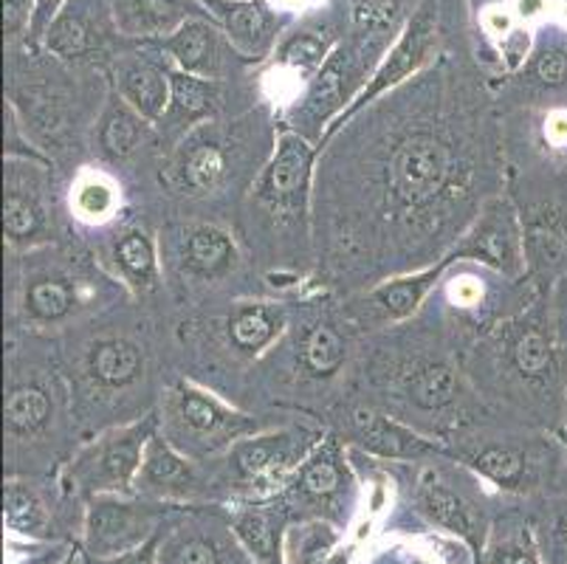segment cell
Segmentation results:
<instances>
[{
    "label": "cell",
    "mask_w": 567,
    "mask_h": 564,
    "mask_svg": "<svg viewBox=\"0 0 567 564\" xmlns=\"http://www.w3.org/2000/svg\"><path fill=\"white\" fill-rule=\"evenodd\" d=\"M182 257L189 274L213 279L235 266L237 248L229 232L215 224H198L184 232Z\"/></svg>",
    "instance_id": "484cf974"
},
{
    "label": "cell",
    "mask_w": 567,
    "mask_h": 564,
    "mask_svg": "<svg viewBox=\"0 0 567 564\" xmlns=\"http://www.w3.org/2000/svg\"><path fill=\"white\" fill-rule=\"evenodd\" d=\"M503 350L508 367L523 384L554 390L565 376L559 345L543 322H519L505 330Z\"/></svg>",
    "instance_id": "2e32d148"
},
{
    "label": "cell",
    "mask_w": 567,
    "mask_h": 564,
    "mask_svg": "<svg viewBox=\"0 0 567 564\" xmlns=\"http://www.w3.org/2000/svg\"><path fill=\"white\" fill-rule=\"evenodd\" d=\"M3 229L12 246H32L49 232V215L43 206V178L34 173L29 158L7 162V198H3Z\"/></svg>",
    "instance_id": "5bb4252c"
},
{
    "label": "cell",
    "mask_w": 567,
    "mask_h": 564,
    "mask_svg": "<svg viewBox=\"0 0 567 564\" xmlns=\"http://www.w3.org/2000/svg\"><path fill=\"white\" fill-rule=\"evenodd\" d=\"M548 139L554 144L567 142V113H554V116L548 119Z\"/></svg>",
    "instance_id": "c3c4849f"
},
{
    "label": "cell",
    "mask_w": 567,
    "mask_h": 564,
    "mask_svg": "<svg viewBox=\"0 0 567 564\" xmlns=\"http://www.w3.org/2000/svg\"><path fill=\"white\" fill-rule=\"evenodd\" d=\"M450 266V257H443L441 263L424 268V271L401 274V277L379 283V286L364 297V305H368L370 314H373L375 319H381V322H404L412 314H417V308L426 302L432 288L441 283L443 271Z\"/></svg>",
    "instance_id": "ffe728a7"
},
{
    "label": "cell",
    "mask_w": 567,
    "mask_h": 564,
    "mask_svg": "<svg viewBox=\"0 0 567 564\" xmlns=\"http://www.w3.org/2000/svg\"><path fill=\"white\" fill-rule=\"evenodd\" d=\"M401 0H353L355 20L364 25H390L393 12H399Z\"/></svg>",
    "instance_id": "b9f144b4"
},
{
    "label": "cell",
    "mask_w": 567,
    "mask_h": 564,
    "mask_svg": "<svg viewBox=\"0 0 567 564\" xmlns=\"http://www.w3.org/2000/svg\"><path fill=\"white\" fill-rule=\"evenodd\" d=\"M144 49H153L158 54H164V60L173 69L215 82L226 80L231 62H244L235 54V49L226 40L224 29L213 20V14L187 20L182 29H175L167 38L144 43Z\"/></svg>",
    "instance_id": "8fae6325"
},
{
    "label": "cell",
    "mask_w": 567,
    "mask_h": 564,
    "mask_svg": "<svg viewBox=\"0 0 567 564\" xmlns=\"http://www.w3.org/2000/svg\"><path fill=\"white\" fill-rule=\"evenodd\" d=\"M3 520H7L9 531L20 536H29V540H43L49 536V511H45L43 500L34 494L29 485L23 483H7L3 491Z\"/></svg>",
    "instance_id": "d590c367"
},
{
    "label": "cell",
    "mask_w": 567,
    "mask_h": 564,
    "mask_svg": "<svg viewBox=\"0 0 567 564\" xmlns=\"http://www.w3.org/2000/svg\"><path fill=\"white\" fill-rule=\"evenodd\" d=\"M455 181V153L441 136L415 131L401 139L386 162L390 198L404 212L430 209Z\"/></svg>",
    "instance_id": "277c9868"
},
{
    "label": "cell",
    "mask_w": 567,
    "mask_h": 564,
    "mask_svg": "<svg viewBox=\"0 0 567 564\" xmlns=\"http://www.w3.org/2000/svg\"><path fill=\"white\" fill-rule=\"evenodd\" d=\"M353 438L364 452L384 460H417L441 452L437 443L417 434L412 427L373 410L353 412Z\"/></svg>",
    "instance_id": "d6986e66"
},
{
    "label": "cell",
    "mask_w": 567,
    "mask_h": 564,
    "mask_svg": "<svg viewBox=\"0 0 567 564\" xmlns=\"http://www.w3.org/2000/svg\"><path fill=\"white\" fill-rule=\"evenodd\" d=\"M224 105L220 82L187 74L169 65V107L158 122V131L167 139H184L187 131L213 119Z\"/></svg>",
    "instance_id": "ac0fdd59"
},
{
    "label": "cell",
    "mask_w": 567,
    "mask_h": 564,
    "mask_svg": "<svg viewBox=\"0 0 567 564\" xmlns=\"http://www.w3.org/2000/svg\"><path fill=\"white\" fill-rule=\"evenodd\" d=\"M34 9L38 0H3V34L7 43L29 40V31L34 23Z\"/></svg>",
    "instance_id": "60d3db41"
},
{
    "label": "cell",
    "mask_w": 567,
    "mask_h": 564,
    "mask_svg": "<svg viewBox=\"0 0 567 564\" xmlns=\"http://www.w3.org/2000/svg\"><path fill=\"white\" fill-rule=\"evenodd\" d=\"M113 91L142 119L158 124L169 107V62L151 54H131L116 62Z\"/></svg>",
    "instance_id": "e0dca14e"
},
{
    "label": "cell",
    "mask_w": 567,
    "mask_h": 564,
    "mask_svg": "<svg viewBox=\"0 0 567 564\" xmlns=\"http://www.w3.org/2000/svg\"><path fill=\"white\" fill-rule=\"evenodd\" d=\"M204 7L224 29L235 54L251 65L271 60L293 23V14L271 0H204Z\"/></svg>",
    "instance_id": "ba28073f"
},
{
    "label": "cell",
    "mask_w": 567,
    "mask_h": 564,
    "mask_svg": "<svg viewBox=\"0 0 567 564\" xmlns=\"http://www.w3.org/2000/svg\"><path fill=\"white\" fill-rule=\"evenodd\" d=\"M85 370L94 384L105 387V390H122V387L138 381L144 370V353L136 341L111 336V339H100L87 350Z\"/></svg>",
    "instance_id": "cb8c5ba5"
},
{
    "label": "cell",
    "mask_w": 567,
    "mask_h": 564,
    "mask_svg": "<svg viewBox=\"0 0 567 564\" xmlns=\"http://www.w3.org/2000/svg\"><path fill=\"white\" fill-rule=\"evenodd\" d=\"M169 434L187 441L200 452L231 449L240 438L255 434L257 427L249 416L231 410L218 396L206 392L193 381H178L169 392Z\"/></svg>",
    "instance_id": "5b68a950"
},
{
    "label": "cell",
    "mask_w": 567,
    "mask_h": 564,
    "mask_svg": "<svg viewBox=\"0 0 567 564\" xmlns=\"http://www.w3.org/2000/svg\"><path fill=\"white\" fill-rule=\"evenodd\" d=\"M80 305V294H76V283L60 274H45V277L25 283L23 291V310L25 317L40 325L63 322L71 317V310Z\"/></svg>",
    "instance_id": "f546056e"
},
{
    "label": "cell",
    "mask_w": 567,
    "mask_h": 564,
    "mask_svg": "<svg viewBox=\"0 0 567 564\" xmlns=\"http://www.w3.org/2000/svg\"><path fill=\"white\" fill-rule=\"evenodd\" d=\"M156 562V536L151 542H144L142 547L136 551L125 553V556H113V558H102L96 564H153Z\"/></svg>",
    "instance_id": "7dc6e473"
},
{
    "label": "cell",
    "mask_w": 567,
    "mask_h": 564,
    "mask_svg": "<svg viewBox=\"0 0 567 564\" xmlns=\"http://www.w3.org/2000/svg\"><path fill=\"white\" fill-rule=\"evenodd\" d=\"M156 514L151 509L118 500L116 494H96L85 520L87 551L96 558L125 556L153 540Z\"/></svg>",
    "instance_id": "7c38bea8"
},
{
    "label": "cell",
    "mask_w": 567,
    "mask_h": 564,
    "mask_svg": "<svg viewBox=\"0 0 567 564\" xmlns=\"http://www.w3.org/2000/svg\"><path fill=\"white\" fill-rule=\"evenodd\" d=\"M65 3H69V0H38V9H34V23H32V31H29V40H25V45H43L45 31H49V25L54 23L56 14L63 12Z\"/></svg>",
    "instance_id": "ee69618b"
},
{
    "label": "cell",
    "mask_w": 567,
    "mask_h": 564,
    "mask_svg": "<svg viewBox=\"0 0 567 564\" xmlns=\"http://www.w3.org/2000/svg\"><path fill=\"white\" fill-rule=\"evenodd\" d=\"M173 175L175 184L189 195L215 189L226 175V153L220 150V142L204 136L184 139L182 150L175 155Z\"/></svg>",
    "instance_id": "d4e9b609"
},
{
    "label": "cell",
    "mask_w": 567,
    "mask_h": 564,
    "mask_svg": "<svg viewBox=\"0 0 567 564\" xmlns=\"http://www.w3.org/2000/svg\"><path fill=\"white\" fill-rule=\"evenodd\" d=\"M195 483H198V478H195L193 460L162 432L153 434L147 449H144L136 491L151 496H182L189 494Z\"/></svg>",
    "instance_id": "44dd1931"
},
{
    "label": "cell",
    "mask_w": 567,
    "mask_h": 564,
    "mask_svg": "<svg viewBox=\"0 0 567 564\" xmlns=\"http://www.w3.org/2000/svg\"><path fill=\"white\" fill-rule=\"evenodd\" d=\"M525 260L536 271H559L567 266V217L556 209H539L523 221Z\"/></svg>",
    "instance_id": "4316f807"
},
{
    "label": "cell",
    "mask_w": 567,
    "mask_h": 564,
    "mask_svg": "<svg viewBox=\"0 0 567 564\" xmlns=\"http://www.w3.org/2000/svg\"><path fill=\"white\" fill-rule=\"evenodd\" d=\"M71 209L85 224H102L118 209V189L107 175L87 173L71 189Z\"/></svg>",
    "instance_id": "8d00e7d4"
},
{
    "label": "cell",
    "mask_w": 567,
    "mask_h": 564,
    "mask_svg": "<svg viewBox=\"0 0 567 564\" xmlns=\"http://www.w3.org/2000/svg\"><path fill=\"white\" fill-rule=\"evenodd\" d=\"M116 20L118 34L138 45L162 40L182 29L187 20L204 18V0H105Z\"/></svg>",
    "instance_id": "9a60e30c"
},
{
    "label": "cell",
    "mask_w": 567,
    "mask_h": 564,
    "mask_svg": "<svg viewBox=\"0 0 567 564\" xmlns=\"http://www.w3.org/2000/svg\"><path fill=\"white\" fill-rule=\"evenodd\" d=\"M286 322V310L280 305L240 302L231 308L229 319H226V336H229V345L237 353L257 359L280 339Z\"/></svg>",
    "instance_id": "7402d4cb"
},
{
    "label": "cell",
    "mask_w": 567,
    "mask_h": 564,
    "mask_svg": "<svg viewBox=\"0 0 567 564\" xmlns=\"http://www.w3.org/2000/svg\"><path fill=\"white\" fill-rule=\"evenodd\" d=\"M235 531H237V536H240V542H244V545L249 547L257 558L268 562V558L275 556V551H277L275 531H271V522H268L262 514L249 511V514L237 516Z\"/></svg>",
    "instance_id": "f35d334b"
},
{
    "label": "cell",
    "mask_w": 567,
    "mask_h": 564,
    "mask_svg": "<svg viewBox=\"0 0 567 564\" xmlns=\"http://www.w3.org/2000/svg\"><path fill=\"white\" fill-rule=\"evenodd\" d=\"M565 401H567V396H565Z\"/></svg>",
    "instance_id": "816d5d0a"
},
{
    "label": "cell",
    "mask_w": 567,
    "mask_h": 564,
    "mask_svg": "<svg viewBox=\"0 0 567 564\" xmlns=\"http://www.w3.org/2000/svg\"><path fill=\"white\" fill-rule=\"evenodd\" d=\"M350 472L344 463L342 447L337 438H324L317 449L306 458V463L297 469L293 489L308 503H331L348 489Z\"/></svg>",
    "instance_id": "603a6c76"
},
{
    "label": "cell",
    "mask_w": 567,
    "mask_h": 564,
    "mask_svg": "<svg viewBox=\"0 0 567 564\" xmlns=\"http://www.w3.org/2000/svg\"><path fill=\"white\" fill-rule=\"evenodd\" d=\"M322 432L302 427L268 429L246 434L229 449V463L246 483H275L300 469L308 454L322 443Z\"/></svg>",
    "instance_id": "9c48e42d"
},
{
    "label": "cell",
    "mask_w": 567,
    "mask_h": 564,
    "mask_svg": "<svg viewBox=\"0 0 567 564\" xmlns=\"http://www.w3.org/2000/svg\"><path fill=\"white\" fill-rule=\"evenodd\" d=\"M381 29L379 25L373 34H355V38L342 40L337 45L328 62L322 65L317 76L306 85L300 105L293 107V124H311L313 133H319V144H322V127L328 124L331 127L350 105L359 96L364 85H368L370 74L375 71V65L381 62L384 51H381Z\"/></svg>",
    "instance_id": "6da1fadb"
},
{
    "label": "cell",
    "mask_w": 567,
    "mask_h": 564,
    "mask_svg": "<svg viewBox=\"0 0 567 564\" xmlns=\"http://www.w3.org/2000/svg\"><path fill=\"white\" fill-rule=\"evenodd\" d=\"M468 465L481 478L492 480L494 485L505 491H523L534 480V463H530L528 454L517 447H508V443H494V447L481 449L468 460Z\"/></svg>",
    "instance_id": "d6a6232c"
},
{
    "label": "cell",
    "mask_w": 567,
    "mask_h": 564,
    "mask_svg": "<svg viewBox=\"0 0 567 564\" xmlns=\"http://www.w3.org/2000/svg\"><path fill=\"white\" fill-rule=\"evenodd\" d=\"M437 20H441V14H437V0H421L415 12H412L410 18L404 20V25H401L395 43L384 51V57H381V62L375 65L373 74H370L368 85L359 91L353 105L324 131L322 144L328 142V139L337 136L355 113H362L364 107L373 105L379 96L395 91V88L404 85L406 80H412L417 71L424 69L426 62L435 57L437 49Z\"/></svg>",
    "instance_id": "3957f363"
},
{
    "label": "cell",
    "mask_w": 567,
    "mask_h": 564,
    "mask_svg": "<svg viewBox=\"0 0 567 564\" xmlns=\"http://www.w3.org/2000/svg\"><path fill=\"white\" fill-rule=\"evenodd\" d=\"M175 564H220L218 547L213 545L204 536H193L182 545L178 556H175Z\"/></svg>",
    "instance_id": "f6af8a7d"
},
{
    "label": "cell",
    "mask_w": 567,
    "mask_h": 564,
    "mask_svg": "<svg viewBox=\"0 0 567 564\" xmlns=\"http://www.w3.org/2000/svg\"><path fill=\"white\" fill-rule=\"evenodd\" d=\"M317 144L302 136L293 127H282L277 136L275 153L255 181V201L266 206L271 215L300 217L308 209L311 195L313 162H317Z\"/></svg>",
    "instance_id": "8992f818"
},
{
    "label": "cell",
    "mask_w": 567,
    "mask_h": 564,
    "mask_svg": "<svg viewBox=\"0 0 567 564\" xmlns=\"http://www.w3.org/2000/svg\"><path fill=\"white\" fill-rule=\"evenodd\" d=\"M3 416H7L9 434H14V438H29V434L40 432L51 418L49 392L32 381L14 384L7 396Z\"/></svg>",
    "instance_id": "e575fe53"
},
{
    "label": "cell",
    "mask_w": 567,
    "mask_h": 564,
    "mask_svg": "<svg viewBox=\"0 0 567 564\" xmlns=\"http://www.w3.org/2000/svg\"><path fill=\"white\" fill-rule=\"evenodd\" d=\"M147 127H151V122L138 116V113L113 91L111 105L102 113L100 133H96L102 155H107L111 162H122V158L133 155L142 147Z\"/></svg>",
    "instance_id": "83f0119b"
},
{
    "label": "cell",
    "mask_w": 567,
    "mask_h": 564,
    "mask_svg": "<svg viewBox=\"0 0 567 564\" xmlns=\"http://www.w3.org/2000/svg\"><path fill=\"white\" fill-rule=\"evenodd\" d=\"M344 25H348V9L342 3L308 12L286 31V38L277 45L275 74L297 80L300 88L308 85L342 43Z\"/></svg>",
    "instance_id": "30bf717a"
},
{
    "label": "cell",
    "mask_w": 567,
    "mask_h": 564,
    "mask_svg": "<svg viewBox=\"0 0 567 564\" xmlns=\"http://www.w3.org/2000/svg\"><path fill=\"white\" fill-rule=\"evenodd\" d=\"M492 564H539L536 553L523 545H503L492 553Z\"/></svg>",
    "instance_id": "bcb514c9"
},
{
    "label": "cell",
    "mask_w": 567,
    "mask_h": 564,
    "mask_svg": "<svg viewBox=\"0 0 567 564\" xmlns=\"http://www.w3.org/2000/svg\"><path fill=\"white\" fill-rule=\"evenodd\" d=\"M293 542H297V547H293L297 564H324L333 545H337V534L322 522H311L306 527H297Z\"/></svg>",
    "instance_id": "74e56055"
},
{
    "label": "cell",
    "mask_w": 567,
    "mask_h": 564,
    "mask_svg": "<svg viewBox=\"0 0 567 564\" xmlns=\"http://www.w3.org/2000/svg\"><path fill=\"white\" fill-rule=\"evenodd\" d=\"M417 503H421L424 514L430 516L435 525H441L443 531L463 536V540L468 542L477 540V514H474V509L461 494H455V491L446 489L443 483H437V480H424L421 489H417Z\"/></svg>",
    "instance_id": "4dcf8cb0"
},
{
    "label": "cell",
    "mask_w": 567,
    "mask_h": 564,
    "mask_svg": "<svg viewBox=\"0 0 567 564\" xmlns=\"http://www.w3.org/2000/svg\"><path fill=\"white\" fill-rule=\"evenodd\" d=\"M158 432V418L147 416L125 427L107 429L74 458L69 478L87 494H125L136 489L144 449Z\"/></svg>",
    "instance_id": "7a4b0ae2"
},
{
    "label": "cell",
    "mask_w": 567,
    "mask_h": 564,
    "mask_svg": "<svg viewBox=\"0 0 567 564\" xmlns=\"http://www.w3.org/2000/svg\"><path fill=\"white\" fill-rule=\"evenodd\" d=\"M118 277L125 279L133 291H153L158 286V252L147 232L127 229L113 246Z\"/></svg>",
    "instance_id": "1f68e13d"
},
{
    "label": "cell",
    "mask_w": 567,
    "mask_h": 564,
    "mask_svg": "<svg viewBox=\"0 0 567 564\" xmlns=\"http://www.w3.org/2000/svg\"><path fill=\"white\" fill-rule=\"evenodd\" d=\"M545 0H517L519 18H534L536 12H543Z\"/></svg>",
    "instance_id": "681fc988"
},
{
    "label": "cell",
    "mask_w": 567,
    "mask_h": 564,
    "mask_svg": "<svg viewBox=\"0 0 567 564\" xmlns=\"http://www.w3.org/2000/svg\"><path fill=\"white\" fill-rule=\"evenodd\" d=\"M530 60V74L543 88H565L567 85V49L559 43L536 49Z\"/></svg>",
    "instance_id": "ab89813d"
},
{
    "label": "cell",
    "mask_w": 567,
    "mask_h": 564,
    "mask_svg": "<svg viewBox=\"0 0 567 564\" xmlns=\"http://www.w3.org/2000/svg\"><path fill=\"white\" fill-rule=\"evenodd\" d=\"M404 396L424 412H441L457 401V372L443 361H421L404 376Z\"/></svg>",
    "instance_id": "f1b7e54d"
},
{
    "label": "cell",
    "mask_w": 567,
    "mask_h": 564,
    "mask_svg": "<svg viewBox=\"0 0 567 564\" xmlns=\"http://www.w3.org/2000/svg\"><path fill=\"white\" fill-rule=\"evenodd\" d=\"M499 49H503V62L508 69H519L525 65V60L530 57V31L525 29H512L508 34H503L499 40Z\"/></svg>",
    "instance_id": "7bdbcfd3"
},
{
    "label": "cell",
    "mask_w": 567,
    "mask_h": 564,
    "mask_svg": "<svg viewBox=\"0 0 567 564\" xmlns=\"http://www.w3.org/2000/svg\"><path fill=\"white\" fill-rule=\"evenodd\" d=\"M446 257L452 263H481V266L499 271L503 277L517 279L528 266V260H525L523 217L517 215L512 201H486L466 235L457 240V246Z\"/></svg>",
    "instance_id": "52a82bcc"
},
{
    "label": "cell",
    "mask_w": 567,
    "mask_h": 564,
    "mask_svg": "<svg viewBox=\"0 0 567 564\" xmlns=\"http://www.w3.org/2000/svg\"><path fill=\"white\" fill-rule=\"evenodd\" d=\"M488 3H494V0H472L474 9H483V7H488Z\"/></svg>",
    "instance_id": "f907efd6"
},
{
    "label": "cell",
    "mask_w": 567,
    "mask_h": 564,
    "mask_svg": "<svg viewBox=\"0 0 567 564\" xmlns=\"http://www.w3.org/2000/svg\"><path fill=\"white\" fill-rule=\"evenodd\" d=\"M348 361V341L331 322H317L300 339L302 370L317 379H331Z\"/></svg>",
    "instance_id": "836d02e7"
},
{
    "label": "cell",
    "mask_w": 567,
    "mask_h": 564,
    "mask_svg": "<svg viewBox=\"0 0 567 564\" xmlns=\"http://www.w3.org/2000/svg\"><path fill=\"white\" fill-rule=\"evenodd\" d=\"M113 38L125 40L105 0H69L45 31L43 49L60 60L74 62L105 51Z\"/></svg>",
    "instance_id": "4fadbf2b"
}]
</instances>
